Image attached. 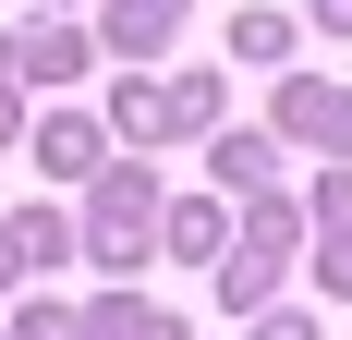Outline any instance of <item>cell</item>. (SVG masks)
<instances>
[{
    "mask_svg": "<svg viewBox=\"0 0 352 340\" xmlns=\"http://www.w3.org/2000/svg\"><path fill=\"white\" fill-rule=\"evenodd\" d=\"M146 231V182H109V206H98V243H109V255H122V243H134Z\"/></svg>",
    "mask_w": 352,
    "mask_h": 340,
    "instance_id": "cell-1",
    "label": "cell"
},
{
    "mask_svg": "<svg viewBox=\"0 0 352 340\" xmlns=\"http://www.w3.org/2000/svg\"><path fill=\"white\" fill-rule=\"evenodd\" d=\"M36 158H49V170H98V134H85V122H61V134L36 146Z\"/></svg>",
    "mask_w": 352,
    "mask_h": 340,
    "instance_id": "cell-2",
    "label": "cell"
}]
</instances>
